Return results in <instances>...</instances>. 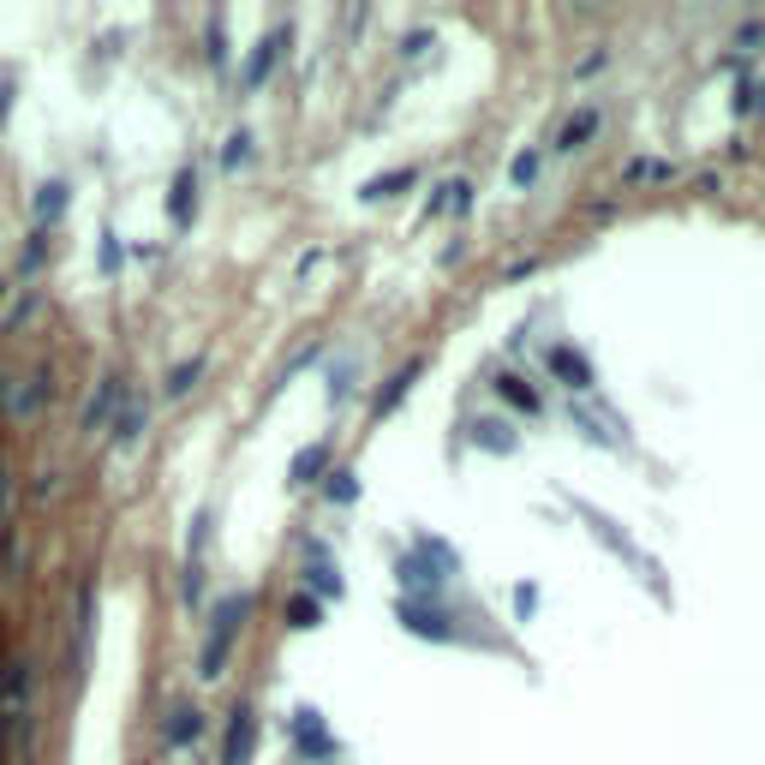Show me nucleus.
I'll list each match as a JSON object with an SVG mask.
<instances>
[{"label": "nucleus", "instance_id": "obj_1", "mask_svg": "<svg viewBox=\"0 0 765 765\" xmlns=\"http://www.w3.org/2000/svg\"><path fill=\"white\" fill-rule=\"evenodd\" d=\"M245 616H252V598H245V593H228L222 605H216L210 635H203V652H198V675H203V682H216V675L228 670V652H233V640H240Z\"/></svg>", "mask_w": 765, "mask_h": 765}, {"label": "nucleus", "instance_id": "obj_2", "mask_svg": "<svg viewBox=\"0 0 765 765\" xmlns=\"http://www.w3.org/2000/svg\"><path fill=\"white\" fill-rule=\"evenodd\" d=\"M49 395H54V365L49 359H42L31 377L0 371V413H7L12 425H36L42 407H49Z\"/></svg>", "mask_w": 765, "mask_h": 765}, {"label": "nucleus", "instance_id": "obj_3", "mask_svg": "<svg viewBox=\"0 0 765 765\" xmlns=\"http://www.w3.org/2000/svg\"><path fill=\"white\" fill-rule=\"evenodd\" d=\"M144 425H150V407H144V395L138 389H120V401H114V413H108V443L114 449H132L144 437Z\"/></svg>", "mask_w": 765, "mask_h": 765}, {"label": "nucleus", "instance_id": "obj_4", "mask_svg": "<svg viewBox=\"0 0 765 765\" xmlns=\"http://www.w3.org/2000/svg\"><path fill=\"white\" fill-rule=\"evenodd\" d=\"M66 203H72V186H66V180H42L36 198H31V228L49 233V228L66 216Z\"/></svg>", "mask_w": 765, "mask_h": 765}, {"label": "nucleus", "instance_id": "obj_5", "mask_svg": "<svg viewBox=\"0 0 765 765\" xmlns=\"http://www.w3.org/2000/svg\"><path fill=\"white\" fill-rule=\"evenodd\" d=\"M252 747H258V717L240 705V712L228 717V735H222V765H245Z\"/></svg>", "mask_w": 765, "mask_h": 765}, {"label": "nucleus", "instance_id": "obj_6", "mask_svg": "<svg viewBox=\"0 0 765 765\" xmlns=\"http://www.w3.org/2000/svg\"><path fill=\"white\" fill-rule=\"evenodd\" d=\"M198 735H203V712H198V705H174L168 724H161V742H168V747H191Z\"/></svg>", "mask_w": 765, "mask_h": 765}, {"label": "nucleus", "instance_id": "obj_7", "mask_svg": "<svg viewBox=\"0 0 765 765\" xmlns=\"http://www.w3.org/2000/svg\"><path fill=\"white\" fill-rule=\"evenodd\" d=\"M305 586H312L317 598H342V574H335V563L317 551V544L305 551Z\"/></svg>", "mask_w": 765, "mask_h": 765}, {"label": "nucleus", "instance_id": "obj_8", "mask_svg": "<svg viewBox=\"0 0 765 765\" xmlns=\"http://www.w3.org/2000/svg\"><path fill=\"white\" fill-rule=\"evenodd\" d=\"M437 568H449V551H443V544H437V551L425 544L419 556H407V563H401V580H413V586H437V580H443Z\"/></svg>", "mask_w": 765, "mask_h": 765}, {"label": "nucleus", "instance_id": "obj_9", "mask_svg": "<svg viewBox=\"0 0 765 765\" xmlns=\"http://www.w3.org/2000/svg\"><path fill=\"white\" fill-rule=\"evenodd\" d=\"M401 622L413 628V635H431V640H449V635H454L443 610H437V605H413V598H407V605H401Z\"/></svg>", "mask_w": 765, "mask_h": 765}, {"label": "nucleus", "instance_id": "obj_10", "mask_svg": "<svg viewBox=\"0 0 765 765\" xmlns=\"http://www.w3.org/2000/svg\"><path fill=\"white\" fill-rule=\"evenodd\" d=\"M191 210H198V174L180 168V174H174V191H168V216H174V228H186V222H191Z\"/></svg>", "mask_w": 765, "mask_h": 765}, {"label": "nucleus", "instance_id": "obj_11", "mask_svg": "<svg viewBox=\"0 0 765 765\" xmlns=\"http://www.w3.org/2000/svg\"><path fill=\"white\" fill-rule=\"evenodd\" d=\"M551 371L563 377L568 389H593V365H586L574 347H551Z\"/></svg>", "mask_w": 765, "mask_h": 765}, {"label": "nucleus", "instance_id": "obj_12", "mask_svg": "<svg viewBox=\"0 0 765 765\" xmlns=\"http://www.w3.org/2000/svg\"><path fill=\"white\" fill-rule=\"evenodd\" d=\"M120 389H126L120 377H102V389L91 395V407H84V431H102V425H108L114 401H120Z\"/></svg>", "mask_w": 765, "mask_h": 765}, {"label": "nucleus", "instance_id": "obj_13", "mask_svg": "<svg viewBox=\"0 0 765 765\" xmlns=\"http://www.w3.org/2000/svg\"><path fill=\"white\" fill-rule=\"evenodd\" d=\"M36 305H42V293H36V287H19V293H12V305L0 312V335H19L24 323L36 317Z\"/></svg>", "mask_w": 765, "mask_h": 765}, {"label": "nucleus", "instance_id": "obj_14", "mask_svg": "<svg viewBox=\"0 0 765 765\" xmlns=\"http://www.w3.org/2000/svg\"><path fill=\"white\" fill-rule=\"evenodd\" d=\"M42 263H49V233L31 228V240H24V252H19V287H36Z\"/></svg>", "mask_w": 765, "mask_h": 765}, {"label": "nucleus", "instance_id": "obj_15", "mask_svg": "<svg viewBox=\"0 0 765 765\" xmlns=\"http://www.w3.org/2000/svg\"><path fill=\"white\" fill-rule=\"evenodd\" d=\"M293 735H300L305 754H335V742H329V730L317 724V712H293Z\"/></svg>", "mask_w": 765, "mask_h": 765}, {"label": "nucleus", "instance_id": "obj_16", "mask_svg": "<svg viewBox=\"0 0 765 765\" xmlns=\"http://www.w3.org/2000/svg\"><path fill=\"white\" fill-rule=\"evenodd\" d=\"M282 42H287V36L275 31V36H263L258 49H252V61H245V84H252V91H258L263 78H270V66H275V54H282Z\"/></svg>", "mask_w": 765, "mask_h": 765}, {"label": "nucleus", "instance_id": "obj_17", "mask_svg": "<svg viewBox=\"0 0 765 765\" xmlns=\"http://www.w3.org/2000/svg\"><path fill=\"white\" fill-rule=\"evenodd\" d=\"M323 467H329V449H323V443H312V449H300V454H293V484H312L317 473H323Z\"/></svg>", "mask_w": 765, "mask_h": 765}, {"label": "nucleus", "instance_id": "obj_18", "mask_svg": "<svg viewBox=\"0 0 765 765\" xmlns=\"http://www.w3.org/2000/svg\"><path fill=\"white\" fill-rule=\"evenodd\" d=\"M317 616H323V605L312 593H293L287 598V628H300V635H305V628H317Z\"/></svg>", "mask_w": 765, "mask_h": 765}, {"label": "nucleus", "instance_id": "obj_19", "mask_svg": "<svg viewBox=\"0 0 765 765\" xmlns=\"http://www.w3.org/2000/svg\"><path fill=\"white\" fill-rule=\"evenodd\" d=\"M198 377H203V359H186V365H174V371H168V382H161V395H168V401H180V395H186Z\"/></svg>", "mask_w": 765, "mask_h": 765}, {"label": "nucleus", "instance_id": "obj_20", "mask_svg": "<svg viewBox=\"0 0 765 765\" xmlns=\"http://www.w3.org/2000/svg\"><path fill=\"white\" fill-rule=\"evenodd\" d=\"M120 263H126V245L114 240V228H102V245H96V270H102V275H120Z\"/></svg>", "mask_w": 765, "mask_h": 765}, {"label": "nucleus", "instance_id": "obj_21", "mask_svg": "<svg viewBox=\"0 0 765 765\" xmlns=\"http://www.w3.org/2000/svg\"><path fill=\"white\" fill-rule=\"evenodd\" d=\"M593 132H598V114L586 108V114H574V120L563 126V138H556V144H563V150H580V144L593 138Z\"/></svg>", "mask_w": 765, "mask_h": 765}, {"label": "nucleus", "instance_id": "obj_22", "mask_svg": "<svg viewBox=\"0 0 765 765\" xmlns=\"http://www.w3.org/2000/svg\"><path fill=\"white\" fill-rule=\"evenodd\" d=\"M496 395H503V401H514V407H526V413H538V395L526 389L521 377H496Z\"/></svg>", "mask_w": 765, "mask_h": 765}, {"label": "nucleus", "instance_id": "obj_23", "mask_svg": "<svg viewBox=\"0 0 765 765\" xmlns=\"http://www.w3.org/2000/svg\"><path fill=\"white\" fill-rule=\"evenodd\" d=\"M413 377H419V365H407V371H401V377H395V382H389V389H382V401H377V413H395V407H401V395H407V389H413Z\"/></svg>", "mask_w": 765, "mask_h": 765}, {"label": "nucleus", "instance_id": "obj_24", "mask_svg": "<svg viewBox=\"0 0 765 765\" xmlns=\"http://www.w3.org/2000/svg\"><path fill=\"white\" fill-rule=\"evenodd\" d=\"M12 521V461L0 454V526Z\"/></svg>", "mask_w": 765, "mask_h": 765}, {"label": "nucleus", "instance_id": "obj_25", "mask_svg": "<svg viewBox=\"0 0 765 765\" xmlns=\"http://www.w3.org/2000/svg\"><path fill=\"white\" fill-rule=\"evenodd\" d=\"M245 156H252V138H245V132H233V138H228V150H222V168H240Z\"/></svg>", "mask_w": 765, "mask_h": 765}, {"label": "nucleus", "instance_id": "obj_26", "mask_svg": "<svg viewBox=\"0 0 765 765\" xmlns=\"http://www.w3.org/2000/svg\"><path fill=\"white\" fill-rule=\"evenodd\" d=\"M329 496H335V503H353V496H359V484H353V473H329Z\"/></svg>", "mask_w": 765, "mask_h": 765}, {"label": "nucleus", "instance_id": "obj_27", "mask_svg": "<svg viewBox=\"0 0 765 765\" xmlns=\"http://www.w3.org/2000/svg\"><path fill=\"white\" fill-rule=\"evenodd\" d=\"M210 61L228 66V36H222V19H210Z\"/></svg>", "mask_w": 765, "mask_h": 765}, {"label": "nucleus", "instance_id": "obj_28", "mask_svg": "<svg viewBox=\"0 0 765 765\" xmlns=\"http://www.w3.org/2000/svg\"><path fill=\"white\" fill-rule=\"evenodd\" d=\"M628 180H670V168H664V161H635Z\"/></svg>", "mask_w": 765, "mask_h": 765}, {"label": "nucleus", "instance_id": "obj_29", "mask_svg": "<svg viewBox=\"0 0 765 765\" xmlns=\"http://www.w3.org/2000/svg\"><path fill=\"white\" fill-rule=\"evenodd\" d=\"M479 437H484V443H491V449H509V431H503V425H496V419H484V425H479Z\"/></svg>", "mask_w": 765, "mask_h": 765}, {"label": "nucleus", "instance_id": "obj_30", "mask_svg": "<svg viewBox=\"0 0 765 765\" xmlns=\"http://www.w3.org/2000/svg\"><path fill=\"white\" fill-rule=\"evenodd\" d=\"M533 174H538V156H521V161H514V186H533Z\"/></svg>", "mask_w": 765, "mask_h": 765}, {"label": "nucleus", "instance_id": "obj_31", "mask_svg": "<svg viewBox=\"0 0 765 765\" xmlns=\"http://www.w3.org/2000/svg\"><path fill=\"white\" fill-rule=\"evenodd\" d=\"M7 108H12V91H7V84H0V120H7Z\"/></svg>", "mask_w": 765, "mask_h": 765}]
</instances>
